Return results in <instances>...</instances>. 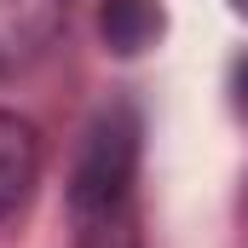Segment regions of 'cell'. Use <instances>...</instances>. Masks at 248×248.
Here are the masks:
<instances>
[{"label": "cell", "instance_id": "cell-3", "mask_svg": "<svg viewBox=\"0 0 248 248\" xmlns=\"http://www.w3.org/2000/svg\"><path fill=\"white\" fill-rule=\"evenodd\" d=\"M41 179V133L17 110H0V219H12Z\"/></svg>", "mask_w": 248, "mask_h": 248}, {"label": "cell", "instance_id": "cell-4", "mask_svg": "<svg viewBox=\"0 0 248 248\" xmlns=\"http://www.w3.org/2000/svg\"><path fill=\"white\" fill-rule=\"evenodd\" d=\"M98 35H104L110 52L139 58V52L156 46V35H162V6H156V0H104V12H98Z\"/></svg>", "mask_w": 248, "mask_h": 248}, {"label": "cell", "instance_id": "cell-6", "mask_svg": "<svg viewBox=\"0 0 248 248\" xmlns=\"http://www.w3.org/2000/svg\"><path fill=\"white\" fill-rule=\"evenodd\" d=\"M237 12H248V0H237Z\"/></svg>", "mask_w": 248, "mask_h": 248}, {"label": "cell", "instance_id": "cell-2", "mask_svg": "<svg viewBox=\"0 0 248 248\" xmlns=\"http://www.w3.org/2000/svg\"><path fill=\"white\" fill-rule=\"evenodd\" d=\"M69 0H0V81L41 63L63 35Z\"/></svg>", "mask_w": 248, "mask_h": 248}, {"label": "cell", "instance_id": "cell-5", "mask_svg": "<svg viewBox=\"0 0 248 248\" xmlns=\"http://www.w3.org/2000/svg\"><path fill=\"white\" fill-rule=\"evenodd\" d=\"M243 104H248V63H243Z\"/></svg>", "mask_w": 248, "mask_h": 248}, {"label": "cell", "instance_id": "cell-1", "mask_svg": "<svg viewBox=\"0 0 248 248\" xmlns=\"http://www.w3.org/2000/svg\"><path fill=\"white\" fill-rule=\"evenodd\" d=\"M133 156H139V122L127 110H104L87 133L81 162H75V214L81 219L110 214L122 202L127 179H133Z\"/></svg>", "mask_w": 248, "mask_h": 248}]
</instances>
